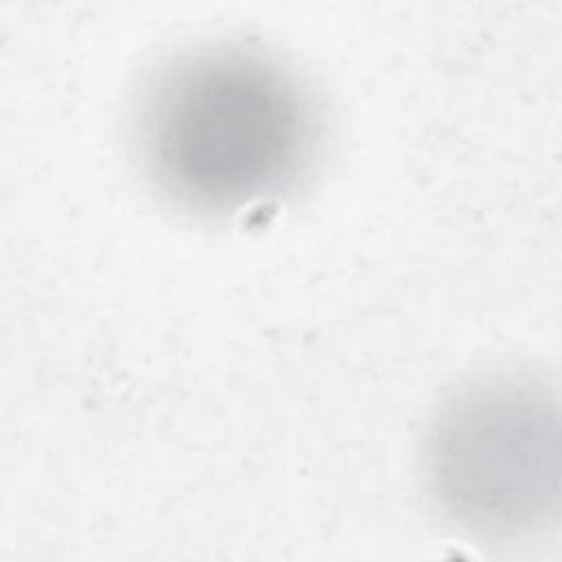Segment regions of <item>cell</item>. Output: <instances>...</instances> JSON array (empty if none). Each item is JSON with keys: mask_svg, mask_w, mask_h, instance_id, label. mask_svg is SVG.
Masks as SVG:
<instances>
[{"mask_svg": "<svg viewBox=\"0 0 562 562\" xmlns=\"http://www.w3.org/2000/svg\"><path fill=\"white\" fill-rule=\"evenodd\" d=\"M424 487L441 518L494 542L549 527L560 507L555 395L529 375H490L454 391L430 417Z\"/></svg>", "mask_w": 562, "mask_h": 562, "instance_id": "cell-2", "label": "cell"}, {"mask_svg": "<svg viewBox=\"0 0 562 562\" xmlns=\"http://www.w3.org/2000/svg\"><path fill=\"white\" fill-rule=\"evenodd\" d=\"M312 92L277 57L206 44L160 64L132 116L140 169L171 204L231 215L281 198L318 145Z\"/></svg>", "mask_w": 562, "mask_h": 562, "instance_id": "cell-1", "label": "cell"}]
</instances>
